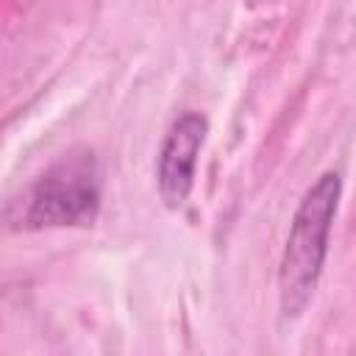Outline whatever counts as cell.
Here are the masks:
<instances>
[{"label": "cell", "mask_w": 356, "mask_h": 356, "mask_svg": "<svg viewBox=\"0 0 356 356\" xmlns=\"http://www.w3.org/2000/svg\"><path fill=\"white\" fill-rule=\"evenodd\" d=\"M206 134H209L206 114L189 108L170 122L161 139L156 159V186H159V197L172 211H178L189 200V192L195 186L197 159L206 145Z\"/></svg>", "instance_id": "3"}, {"label": "cell", "mask_w": 356, "mask_h": 356, "mask_svg": "<svg viewBox=\"0 0 356 356\" xmlns=\"http://www.w3.org/2000/svg\"><path fill=\"white\" fill-rule=\"evenodd\" d=\"M103 200L100 161L89 147L58 156L31 186L22 222L28 228L92 225Z\"/></svg>", "instance_id": "2"}, {"label": "cell", "mask_w": 356, "mask_h": 356, "mask_svg": "<svg viewBox=\"0 0 356 356\" xmlns=\"http://www.w3.org/2000/svg\"><path fill=\"white\" fill-rule=\"evenodd\" d=\"M342 175L323 172L300 197L278 264V306L284 320H295L314 298L317 281L325 267L331 228L339 211Z\"/></svg>", "instance_id": "1"}]
</instances>
